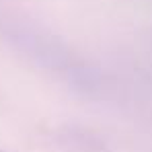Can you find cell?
Returning a JSON list of instances; mask_svg holds the SVG:
<instances>
[{
	"label": "cell",
	"mask_w": 152,
	"mask_h": 152,
	"mask_svg": "<svg viewBox=\"0 0 152 152\" xmlns=\"http://www.w3.org/2000/svg\"><path fill=\"white\" fill-rule=\"evenodd\" d=\"M0 152H6V150H2V148H0Z\"/></svg>",
	"instance_id": "obj_1"
}]
</instances>
